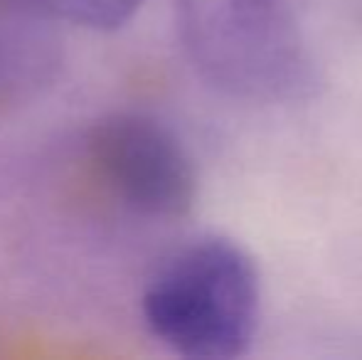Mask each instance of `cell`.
<instances>
[{
	"mask_svg": "<svg viewBox=\"0 0 362 360\" xmlns=\"http://www.w3.org/2000/svg\"><path fill=\"white\" fill-rule=\"evenodd\" d=\"M177 33L197 77L257 104L300 99L315 64L288 0H175Z\"/></svg>",
	"mask_w": 362,
	"mask_h": 360,
	"instance_id": "7a4b0ae2",
	"label": "cell"
},
{
	"mask_svg": "<svg viewBox=\"0 0 362 360\" xmlns=\"http://www.w3.org/2000/svg\"><path fill=\"white\" fill-rule=\"evenodd\" d=\"M35 18L67 23L94 33H114L136 18L144 0H10Z\"/></svg>",
	"mask_w": 362,
	"mask_h": 360,
	"instance_id": "277c9868",
	"label": "cell"
},
{
	"mask_svg": "<svg viewBox=\"0 0 362 360\" xmlns=\"http://www.w3.org/2000/svg\"><path fill=\"white\" fill-rule=\"evenodd\" d=\"M84 144L96 178L136 215L180 220L195 207V163L158 119L114 111L89 126Z\"/></svg>",
	"mask_w": 362,
	"mask_h": 360,
	"instance_id": "3957f363",
	"label": "cell"
},
{
	"mask_svg": "<svg viewBox=\"0 0 362 360\" xmlns=\"http://www.w3.org/2000/svg\"><path fill=\"white\" fill-rule=\"evenodd\" d=\"M141 313L148 331L177 356L239 358L259 331V269L229 237H195L158 265L141 296Z\"/></svg>",
	"mask_w": 362,
	"mask_h": 360,
	"instance_id": "6da1fadb",
	"label": "cell"
}]
</instances>
